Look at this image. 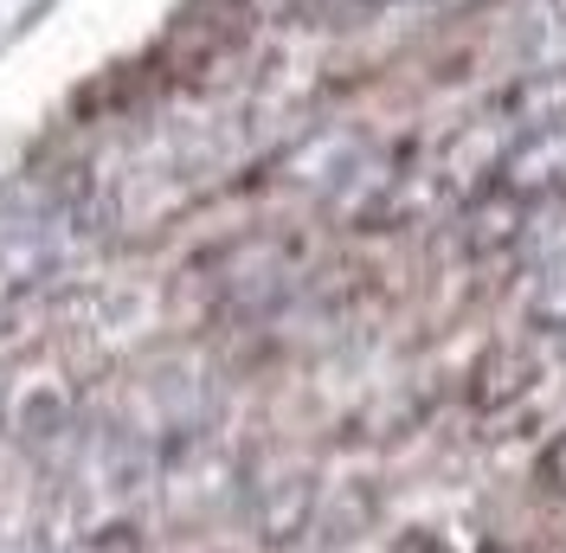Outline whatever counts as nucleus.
I'll use <instances>...</instances> for the list:
<instances>
[{"label":"nucleus","mask_w":566,"mask_h":553,"mask_svg":"<svg viewBox=\"0 0 566 553\" xmlns=\"http://www.w3.org/2000/svg\"><path fill=\"white\" fill-rule=\"evenodd\" d=\"M71 239V207L65 200H7L0 207V310L33 296L45 276L59 271Z\"/></svg>","instance_id":"f257e3e1"},{"label":"nucleus","mask_w":566,"mask_h":553,"mask_svg":"<svg viewBox=\"0 0 566 553\" xmlns=\"http://www.w3.org/2000/svg\"><path fill=\"white\" fill-rule=\"evenodd\" d=\"M495 180L522 200H560L566 194V123H541V129H509V148L495 161Z\"/></svg>","instance_id":"f03ea898"},{"label":"nucleus","mask_w":566,"mask_h":553,"mask_svg":"<svg viewBox=\"0 0 566 553\" xmlns=\"http://www.w3.org/2000/svg\"><path fill=\"white\" fill-rule=\"evenodd\" d=\"M522 226H528V200L509 194L502 180H483L470 187V212H463V244L476 258H495V251H515L522 244Z\"/></svg>","instance_id":"7ed1b4c3"},{"label":"nucleus","mask_w":566,"mask_h":553,"mask_svg":"<svg viewBox=\"0 0 566 553\" xmlns=\"http://www.w3.org/2000/svg\"><path fill=\"white\" fill-rule=\"evenodd\" d=\"M502 116H509V129L566 123V65H528L502 91Z\"/></svg>","instance_id":"20e7f679"},{"label":"nucleus","mask_w":566,"mask_h":553,"mask_svg":"<svg viewBox=\"0 0 566 553\" xmlns=\"http://www.w3.org/2000/svg\"><path fill=\"white\" fill-rule=\"evenodd\" d=\"M316 515V483L310 477H277V483L258 489V534L283 547V541H296L303 528Z\"/></svg>","instance_id":"39448f33"},{"label":"nucleus","mask_w":566,"mask_h":553,"mask_svg":"<svg viewBox=\"0 0 566 553\" xmlns=\"http://www.w3.org/2000/svg\"><path fill=\"white\" fill-rule=\"evenodd\" d=\"M528 322L541 335H566V258L534 264L528 276Z\"/></svg>","instance_id":"423d86ee"},{"label":"nucleus","mask_w":566,"mask_h":553,"mask_svg":"<svg viewBox=\"0 0 566 553\" xmlns=\"http://www.w3.org/2000/svg\"><path fill=\"white\" fill-rule=\"evenodd\" d=\"M528 65H566V0H534V27L522 33Z\"/></svg>","instance_id":"0eeeda50"},{"label":"nucleus","mask_w":566,"mask_h":553,"mask_svg":"<svg viewBox=\"0 0 566 553\" xmlns=\"http://www.w3.org/2000/svg\"><path fill=\"white\" fill-rule=\"evenodd\" d=\"M65 431H71V406H65L59 386H45V399H39V393L20 399V438H27V445H52V438H65Z\"/></svg>","instance_id":"6e6552de"},{"label":"nucleus","mask_w":566,"mask_h":553,"mask_svg":"<svg viewBox=\"0 0 566 553\" xmlns=\"http://www.w3.org/2000/svg\"><path fill=\"white\" fill-rule=\"evenodd\" d=\"M71 553H142V534L129 528V521H109V528H97V534H84Z\"/></svg>","instance_id":"1a4fd4ad"},{"label":"nucleus","mask_w":566,"mask_h":553,"mask_svg":"<svg viewBox=\"0 0 566 553\" xmlns=\"http://www.w3.org/2000/svg\"><path fill=\"white\" fill-rule=\"evenodd\" d=\"M534 477L554 489V495H566V431H554L547 438V450H541V463H534Z\"/></svg>","instance_id":"9d476101"},{"label":"nucleus","mask_w":566,"mask_h":553,"mask_svg":"<svg viewBox=\"0 0 566 553\" xmlns=\"http://www.w3.org/2000/svg\"><path fill=\"white\" fill-rule=\"evenodd\" d=\"M380 7H387V13H412V20H419V13H444L451 0H380Z\"/></svg>","instance_id":"9b49d317"}]
</instances>
